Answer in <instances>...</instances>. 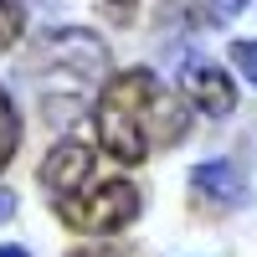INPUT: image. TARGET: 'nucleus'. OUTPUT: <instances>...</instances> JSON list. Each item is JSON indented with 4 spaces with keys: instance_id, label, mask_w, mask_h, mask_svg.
I'll return each instance as SVG.
<instances>
[{
    "instance_id": "9",
    "label": "nucleus",
    "mask_w": 257,
    "mask_h": 257,
    "mask_svg": "<svg viewBox=\"0 0 257 257\" xmlns=\"http://www.w3.org/2000/svg\"><path fill=\"white\" fill-rule=\"evenodd\" d=\"M231 67H237L247 82H252V88H257V41H231Z\"/></svg>"
},
{
    "instance_id": "1",
    "label": "nucleus",
    "mask_w": 257,
    "mask_h": 257,
    "mask_svg": "<svg viewBox=\"0 0 257 257\" xmlns=\"http://www.w3.org/2000/svg\"><path fill=\"white\" fill-rule=\"evenodd\" d=\"M93 118H98L103 155L118 160V165H144L155 149L175 144L185 134V123H190L185 103L170 93L149 67H128L113 82H103Z\"/></svg>"
},
{
    "instance_id": "4",
    "label": "nucleus",
    "mask_w": 257,
    "mask_h": 257,
    "mask_svg": "<svg viewBox=\"0 0 257 257\" xmlns=\"http://www.w3.org/2000/svg\"><path fill=\"white\" fill-rule=\"evenodd\" d=\"M88 180H93V144L77 139V134L57 139V149L41 160V185L52 190V201H57V196H72V190H82Z\"/></svg>"
},
{
    "instance_id": "10",
    "label": "nucleus",
    "mask_w": 257,
    "mask_h": 257,
    "mask_svg": "<svg viewBox=\"0 0 257 257\" xmlns=\"http://www.w3.org/2000/svg\"><path fill=\"white\" fill-rule=\"evenodd\" d=\"M98 6H103V16H108V21L128 26V21H134V11H139V0H98Z\"/></svg>"
},
{
    "instance_id": "12",
    "label": "nucleus",
    "mask_w": 257,
    "mask_h": 257,
    "mask_svg": "<svg viewBox=\"0 0 257 257\" xmlns=\"http://www.w3.org/2000/svg\"><path fill=\"white\" fill-rule=\"evenodd\" d=\"M0 257H26V247H0Z\"/></svg>"
},
{
    "instance_id": "7",
    "label": "nucleus",
    "mask_w": 257,
    "mask_h": 257,
    "mask_svg": "<svg viewBox=\"0 0 257 257\" xmlns=\"http://www.w3.org/2000/svg\"><path fill=\"white\" fill-rule=\"evenodd\" d=\"M16 144H21V113H16V103H11V93L0 88V170L11 165V155H16Z\"/></svg>"
},
{
    "instance_id": "11",
    "label": "nucleus",
    "mask_w": 257,
    "mask_h": 257,
    "mask_svg": "<svg viewBox=\"0 0 257 257\" xmlns=\"http://www.w3.org/2000/svg\"><path fill=\"white\" fill-rule=\"evenodd\" d=\"M11 211H16V196H11V190H0V221H6Z\"/></svg>"
},
{
    "instance_id": "5",
    "label": "nucleus",
    "mask_w": 257,
    "mask_h": 257,
    "mask_svg": "<svg viewBox=\"0 0 257 257\" xmlns=\"http://www.w3.org/2000/svg\"><path fill=\"white\" fill-rule=\"evenodd\" d=\"M180 88L190 98V108H201L211 118H221V113L237 108V88H231L226 67H216V62H206V57H196V62L180 67Z\"/></svg>"
},
{
    "instance_id": "2",
    "label": "nucleus",
    "mask_w": 257,
    "mask_h": 257,
    "mask_svg": "<svg viewBox=\"0 0 257 257\" xmlns=\"http://www.w3.org/2000/svg\"><path fill=\"white\" fill-rule=\"evenodd\" d=\"M103 67H108V47H103L98 36L88 31H52V36H41L36 41V62H31V77H41V88L57 77H67V93L82 98V88L88 82L103 77Z\"/></svg>"
},
{
    "instance_id": "6",
    "label": "nucleus",
    "mask_w": 257,
    "mask_h": 257,
    "mask_svg": "<svg viewBox=\"0 0 257 257\" xmlns=\"http://www.w3.org/2000/svg\"><path fill=\"white\" fill-rule=\"evenodd\" d=\"M190 185H196V196L206 206H216V211H231V206H242L247 201V185L237 175V165L231 160H206L190 170Z\"/></svg>"
},
{
    "instance_id": "13",
    "label": "nucleus",
    "mask_w": 257,
    "mask_h": 257,
    "mask_svg": "<svg viewBox=\"0 0 257 257\" xmlns=\"http://www.w3.org/2000/svg\"><path fill=\"white\" fill-rule=\"evenodd\" d=\"M72 257H113V252H72Z\"/></svg>"
},
{
    "instance_id": "3",
    "label": "nucleus",
    "mask_w": 257,
    "mask_h": 257,
    "mask_svg": "<svg viewBox=\"0 0 257 257\" xmlns=\"http://www.w3.org/2000/svg\"><path fill=\"white\" fill-rule=\"evenodd\" d=\"M57 216L72 231H93V237H113L139 216V190L128 180H103L93 190H72L57 196Z\"/></svg>"
},
{
    "instance_id": "8",
    "label": "nucleus",
    "mask_w": 257,
    "mask_h": 257,
    "mask_svg": "<svg viewBox=\"0 0 257 257\" xmlns=\"http://www.w3.org/2000/svg\"><path fill=\"white\" fill-rule=\"evenodd\" d=\"M21 31H26V6L21 0H0V52H11Z\"/></svg>"
}]
</instances>
